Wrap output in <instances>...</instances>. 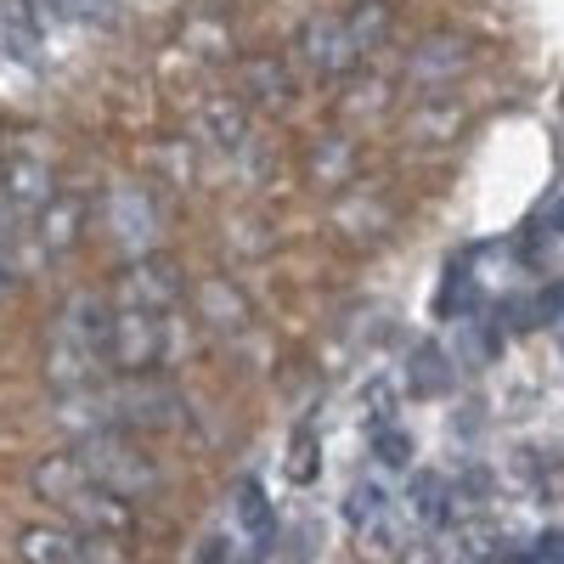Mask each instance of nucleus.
<instances>
[{"label": "nucleus", "instance_id": "obj_19", "mask_svg": "<svg viewBox=\"0 0 564 564\" xmlns=\"http://www.w3.org/2000/svg\"><path fill=\"white\" fill-rule=\"evenodd\" d=\"M441 384H446V372H441V350L423 345V350H417V361H412V390L430 395V390H441Z\"/></svg>", "mask_w": 564, "mask_h": 564}, {"label": "nucleus", "instance_id": "obj_6", "mask_svg": "<svg viewBox=\"0 0 564 564\" xmlns=\"http://www.w3.org/2000/svg\"><path fill=\"white\" fill-rule=\"evenodd\" d=\"M113 305V300H108ZM181 350V311L170 316H153V311H130V305H113V367L119 372H153L164 367L170 356Z\"/></svg>", "mask_w": 564, "mask_h": 564}, {"label": "nucleus", "instance_id": "obj_8", "mask_svg": "<svg viewBox=\"0 0 564 564\" xmlns=\"http://www.w3.org/2000/svg\"><path fill=\"white\" fill-rule=\"evenodd\" d=\"M18 553L23 564H130L119 536H90L74 525H23Z\"/></svg>", "mask_w": 564, "mask_h": 564}, {"label": "nucleus", "instance_id": "obj_15", "mask_svg": "<svg viewBox=\"0 0 564 564\" xmlns=\"http://www.w3.org/2000/svg\"><path fill=\"white\" fill-rule=\"evenodd\" d=\"M34 271V254H29V238L23 243H0V300H12Z\"/></svg>", "mask_w": 564, "mask_h": 564}, {"label": "nucleus", "instance_id": "obj_18", "mask_svg": "<svg viewBox=\"0 0 564 564\" xmlns=\"http://www.w3.org/2000/svg\"><path fill=\"white\" fill-rule=\"evenodd\" d=\"M372 452H379L384 468H406V457H412V435H401V430H379V435H372Z\"/></svg>", "mask_w": 564, "mask_h": 564}, {"label": "nucleus", "instance_id": "obj_4", "mask_svg": "<svg viewBox=\"0 0 564 564\" xmlns=\"http://www.w3.org/2000/svg\"><path fill=\"white\" fill-rule=\"evenodd\" d=\"M379 34H384V7H367L350 18H316L311 29H300L294 57L311 74H345L350 63H361L379 45Z\"/></svg>", "mask_w": 564, "mask_h": 564}, {"label": "nucleus", "instance_id": "obj_20", "mask_svg": "<svg viewBox=\"0 0 564 564\" xmlns=\"http://www.w3.org/2000/svg\"><path fill=\"white\" fill-rule=\"evenodd\" d=\"M536 231H542V238H564V198L542 215V226H536Z\"/></svg>", "mask_w": 564, "mask_h": 564}, {"label": "nucleus", "instance_id": "obj_11", "mask_svg": "<svg viewBox=\"0 0 564 564\" xmlns=\"http://www.w3.org/2000/svg\"><path fill=\"white\" fill-rule=\"evenodd\" d=\"M231 531H238V542H243V564L271 553L276 513H271V497L260 491V480H238V491H231Z\"/></svg>", "mask_w": 564, "mask_h": 564}, {"label": "nucleus", "instance_id": "obj_7", "mask_svg": "<svg viewBox=\"0 0 564 564\" xmlns=\"http://www.w3.org/2000/svg\"><path fill=\"white\" fill-rule=\"evenodd\" d=\"M102 226L108 238L130 254V260H148L159 249V231H164V209L141 181H113L108 198H102Z\"/></svg>", "mask_w": 564, "mask_h": 564}, {"label": "nucleus", "instance_id": "obj_1", "mask_svg": "<svg viewBox=\"0 0 564 564\" xmlns=\"http://www.w3.org/2000/svg\"><path fill=\"white\" fill-rule=\"evenodd\" d=\"M102 372H113V305H108V294L79 289L52 316V334H45V379L63 395H85L102 384Z\"/></svg>", "mask_w": 564, "mask_h": 564}, {"label": "nucleus", "instance_id": "obj_21", "mask_svg": "<svg viewBox=\"0 0 564 564\" xmlns=\"http://www.w3.org/2000/svg\"><path fill=\"white\" fill-rule=\"evenodd\" d=\"M0 170H7V141H0Z\"/></svg>", "mask_w": 564, "mask_h": 564}, {"label": "nucleus", "instance_id": "obj_17", "mask_svg": "<svg viewBox=\"0 0 564 564\" xmlns=\"http://www.w3.org/2000/svg\"><path fill=\"white\" fill-rule=\"evenodd\" d=\"M345 513H350V525L372 531V525L384 520V491H379V486H356V491H350V502H345Z\"/></svg>", "mask_w": 564, "mask_h": 564}, {"label": "nucleus", "instance_id": "obj_10", "mask_svg": "<svg viewBox=\"0 0 564 564\" xmlns=\"http://www.w3.org/2000/svg\"><path fill=\"white\" fill-rule=\"evenodd\" d=\"M79 238H85V198L57 193L52 204L34 215V226H29V254H34V265H40V260H57V254H68Z\"/></svg>", "mask_w": 564, "mask_h": 564}, {"label": "nucleus", "instance_id": "obj_3", "mask_svg": "<svg viewBox=\"0 0 564 564\" xmlns=\"http://www.w3.org/2000/svg\"><path fill=\"white\" fill-rule=\"evenodd\" d=\"M74 457L124 502H148L164 491V468L135 446V435H79Z\"/></svg>", "mask_w": 564, "mask_h": 564}, {"label": "nucleus", "instance_id": "obj_9", "mask_svg": "<svg viewBox=\"0 0 564 564\" xmlns=\"http://www.w3.org/2000/svg\"><path fill=\"white\" fill-rule=\"evenodd\" d=\"M181 294H186V276L170 265V260H159V254H148V260H124V271H119V282H113V305H130V311H153V316H170V311H181Z\"/></svg>", "mask_w": 564, "mask_h": 564}, {"label": "nucleus", "instance_id": "obj_14", "mask_svg": "<svg viewBox=\"0 0 564 564\" xmlns=\"http://www.w3.org/2000/svg\"><path fill=\"white\" fill-rule=\"evenodd\" d=\"M243 90H249V102H265V108H289L294 102V79L282 74V63H249L243 68Z\"/></svg>", "mask_w": 564, "mask_h": 564}, {"label": "nucleus", "instance_id": "obj_16", "mask_svg": "<svg viewBox=\"0 0 564 564\" xmlns=\"http://www.w3.org/2000/svg\"><path fill=\"white\" fill-rule=\"evenodd\" d=\"M316 468H322V457H316V430H311V423H300L294 452H289V480H294V486H311Z\"/></svg>", "mask_w": 564, "mask_h": 564}, {"label": "nucleus", "instance_id": "obj_12", "mask_svg": "<svg viewBox=\"0 0 564 564\" xmlns=\"http://www.w3.org/2000/svg\"><path fill=\"white\" fill-rule=\"evenodd\" d=\"M193 141H204V148H215V153H238L243 141H249V119H243V108H238V102H215V108H204V113L193 119Z\"/></svg>", "mask_w": 564, "mask_h": 564}, {"label": "nucleus", "instance_id": "obj_5", "mask_svg": "<svg viewBox=\"0 0 564 564\" xmlns=\"http://www.w3.org/2000/svg\"><path fill=\"white\" fill-rule=\"evenodd\" d=\"M57 193H63V186H57V153H52V141L34 135V130L12 135L7 141V170H0V198L12 204V215L34 226V215L52 204Z\"/></svg>", "mask_w": 564, "mask_h": 564}, {"label": "nucleus", "instance_id": "obj_13", "mask_svg": "<svg viewBox=\"0 0 564 564\" xmlns=\"http://www.w3.org/2000/svg\"><path fill=\"white\" fill-rule=\"evenodd\" d=\"M463 40H423L412 57V79L417 85H452V74L463 68Z\"/></svg>", "mask_w": 564, "mask_h": 564}, {"label": "nucleus", "instance_id": "obj_2", "mask_svg": "<svg viewBox=\"0 0 564 564\" xmlns=\"http://www.w3.org/2000/svg\"><path fill=\"white\" fill-rule=\"evenodd\" d=\"M34 497L57 513L63 525L90 531V536H130L135 525V508L124 497H113L90 468H79V457H45L34 475H29Z\"/></svg>", "mask_w": 564, "mask_h": 564}]
</instances>
